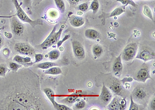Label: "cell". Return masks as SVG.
Here are the masks:
<instances>
[{
    "label": "cell",
    "mask_w": 155,
    "mask_h": 110,
    "mask_svg": "<svg viewBox=\"0 0 155 110\" xmlns=\"http://www.w3.org/2000/svg\"><path fill=\"white\" fill-rule=\"evenodd\" d=\"M85 37L88 40H96L100 37V34L97 30L93 28H88L85 30Z\"/></svg>",
    "instance_id": "obj_17"
},
{
    "label": "cell",
    "mask_w": 155,
    "mask_h": 110,
    "mask_svg": "<svg viewBox=\"0 0 155 110\" xmlns=\"http://www.w3.org/2000/svg\"><path fill=\"white\" fill-rule=\"evenodd\" d=\"M61 56V52L59 50H52L46 54V57L49 58L51 61H55L58 60Z\"/></svg>",
    "instance_id": "obj_21"
},
{
    "label": "cell",
    "mask_w": 155,
    "mask_h": 110,
    "mask_svg": "<svg viewBox=\"0 0 155 110\" xmlns=\"http://www.w3.org/2000/svg\"><path fill=\"white\" fill-rule=\"evenodd\" d=\"M137 52V43H130L124 47L122 53H120L122 60H124V61H131L135 58Z\"/></svg>",
    "instance_id": "obj_3"
},
{
    "label": "cell",
    "mask_w": 155,
    "mask_h": 110,
    "mask_svg": "<svg viewBox=\"0 0 155 110\" xmlns=\"http://www.w3.org/2000/svg\"><path fill=\"white\" fill-rule=\"evenodd\" d=\"M3 43H4L3 37H2V36L0 34V50H1V48H2V45H3Z\"/></svg>",
    "instance_id": "obj_42"
},
{
    "label": "cell",
    "mask_w": 155,
    "mask_h": 110,
    "mask_svg": "<svg viewBox=\"0 0 155 110\" xmlns=\"http://www.w3.org/2000/svg\"><path fill=\"white\" fill-rule=\"evenodd\" d=\"M109 90L112 91L116 95L121 96L122 92H123V87L120 81L113 80L111 83L109 84Z\"/></svg>",
    "instance_id": "obj_15"
},
{
    "label": "cell",
    "mask_w": 155,
    "mask_h": 110,
    "mask_svg": "<svg viewBox=\"0 0 155 110\" xmlns=\"http://www.w3.org/2000/svg\"><path fill=\"white\" fill-rule=\"evenodd\" d=\"M127 103L125 99L121 98V101H120V110H124L127 108Z\"/></svg>",
    "instance_id": "obj_36"
},
{
    "label": "cell",
    "mask_w": 155,
    "mask_h": 110,
    "mask_svg": "<svg viewBox=\"0 0 155 110\" xmlns=\"http://www.w3.org/2000/svg\"><path fill=\"white\" fill-rule=\"evenodd\" d=\"M68 21L71 26L74 28H80L85 23V19L82 16H76V15H69Z\"/></svg>",
    "instance_id": "obj_11"
},
{
    "label": "cell",
    "mask_w": 155,
    "mask_h": 110,
    "mask_svg": "<svg viewBox=\"0 0 155 110\" xmlns=\"http://www.w3.org/2000/svg\"><path fill=\"white\" fill-rule=\"evenodd\" d=\"M12 1L14 4L15 9H16V15H15V16H16L20 21L23 22V23H29L33 27H36V26L43 25V21L40 19L35 20H32L31 18L28 16V14L25 12L23 8L22 7V4L19 3L18 0H12Z\"/></svg>",
    "instance_id": "obj_1"
},
{
    "label": "cell",
    "mask_w": 155,
    "mask_h": 110,
    "mask_svg": "<svg viewBox=\"0 0 155 110\" xmlns=\"http://www.w3.org/2000/svg\"><path fill=\"white\" fill-rule=\"evenodd\" d=\"M135 58L143 60L144 62H147L149 60H154V51L151 50L150 49H148V48H144V49H142L139 53L137 52Z\"/></svg>",
    "instance_id": "obj_9"
},
{
    "label": "cell",
    "mask_w": 155,
    "mask_h": 110,
    "mask_svg": "<svg viewBox=\"0 0 155 110\" xmlns=\"http://www.w3.org/2000/svg\"><path fill=\"white\" fill-rule=\"evenodd\" d=\"M99 7H100V4H99V0H92L89 7H88V9H90L94 14H95L96 13H98Z\"/></svg>",
    "instance_id": "obj_25"
},
{
    "label": "cell",
    "mask_w": 155,
    "mask_h": 110,
    "mask_svg": "<svg viewBox=\"0 0 155 110\" xmlns=\"http://www.w3.org/2000/svg\"><path fill=\"white\" fill-rule=\"evenodd\" d=\"M85 106H86V102L83 99H80L78 101H77L76 102H74V105L73 106L72 109L75 110H80L85 108Z\"/></svg>",
    "instance_id": "obj_26"
},
{
    "label": "cell",
    "mask_w": 155,
    "mask_h": 110,
    "mask_svg": "<svg viewBox=\"0 0 155 110\" xmlns=\"http://www.w3.org/2000/svg\"><path fill=\"white\" fill-rule=\"evenodd\" d=\"M14 49L18 53L23 56H32L35 54L34 48L28 44L24 42H18L14 46Z\"/></svg>",
    "instance_id": "obj_5"
},
{
    "label": "cell",
    "mask_w": 155,
    "mask_h": 110,
    "mask_svg": "<svg viewBox=\"0 0 155 110\" xmlns=\"http://www.w3.org/2000/svg\"><path fill=\"white\" fill-rule=\"evenodd\" d=\"M125 13V6H120V7H117L115 9H113L111 13H109V15L108 16L109 18L111 17H116V16H119L120 15H122L123 13Z\"/></svg>",
    "instance_id": "obj_22"
},
{
    "label": "cell",
    "mask_w": 155,
    "mask_h": 110,
    "mask_svg": "<svg viewBox=\"0 0 155 110\" xmlns=\"http://www.w3.org/2000/svg\"><path fill=\"white\" fill-rule=\"evenodd\" d=\"M55 5H56L58 10L61 13H64L66 10V4L64 0H54Z\"/></svg>",
    "instance_id": "obj_23"
},
{
    "label": "cell",
    "mask_w": 155,
    "mask_h": 110,
    "mask_svg": "<svg viewBox=\"0 0 155 110\" xmlns=\"http://www.w3.org/2000/svg\"><path fill=\"white\" fill-rule=\"evenodd\" d=\"M132 98L135 102H142L147 96V94L144 89L141 87H136L132 92Z\"/></svg>",
    "instance_id": "obj_12"
},
{
    "label": "cell",
    "mask_w": 155,
    "mask_h": 110,
    "mask_svg": "<svg viewBox=\"0 0 155 110\" xmlns=\"http://www.w3.org/2000/svg\"><path fill=\"white\" fill-rule=\"evenodd\" d=\"M57 27L58 25H55L54 27L53 30H51V32L50 33L49 35L47 37V38L41 43V44L40 45L41 48H42L43 50H46L48 48L51 47V46H53L54 44H56L58 42V40L61 38V34L64 31V27L65 26L62 24L61 26V27L59 28V30L57 31Z\"/></svg>",
    "instance_id": "obj_2"
},
{
    "label": "cell",
    "mask_w": 155,
    "mask_h": 110,
    "mask_svg": "<svg viewBox=\"0 0 155 110\" xmlns=\"http://www.w3.org/2000/svg\"><path fill=\"white\" fill-rule=\"evenodd\" d=\"M48 16H49L51 19H56L59 16V11L55 10L54 9H51L49 11H48Z\"/></svg>",
    "instance_id": "obj_32"
},
{
    "label": "cell",
    "mask_w": 155,
    "mask_h": 110,
    "mask_svg": "<svg viewBox=\"0 0 155 110\" xmlns=\"http://www.w3.org/2000/svg\"><path fill=\"white\" fill-rule=\"evenodd\" d=\"M44 73L46 75H59L62 74V70L60 67H58V66H53V67H51L50 68L47 70H44Z\"/></svg>",
    "instance_id": "obj_19"
},
{
    "label": "cell",
    "mask_w": 155,
    "mask_h": 110,
    "mask_svg": "<svg viewBox=\"0 0 155 110\" xmlns=\"http://www.w3.org/2000/svg\"><path fill=\"white\" fill-rule=\"evenodd\" d=\"M8 67L5 64H0V77H5L8 72Z\"/></svg>",
    "instance_id": "obj_33"
},
{
    "label": "cell",
    "mask_w": 155,
    "mask_h": 110,
    "mask_svg": "<svg viewBox=\"0 0 155 110\" xmlns=\"http://www.w3.org/2000/svg\"><path fill=\"white\" fill-rule=\"evenodd\" d=\"M121 55H119L118 57L115 59L114 62L113 64V71L114 73V75L116 77H120L123 72V69H124V65H123V61H122Z\"/></svg>",
    "instance_id": "obj_13"
},
{
    "label": "cell",
    "mask_w": 155,
    "mask_h": 110,
    "mask_svg": "<svg viewBox=\"0 0 155 110\" xmlns=\"http://www.w3.org/2000/svg\"><path fill=\"white\" fill-rule=\"evenodd\" d=\"M118 2H120L124 6L127 5H132L134 7H137V4L134 2V0H116Z\"/></svg>",
    "instance_id": "obj_29"
},
{
    "label": "cell",
    "mask_w": 155,
    "mask_h": 110,
    "mask_svg": "<svg viewBox=\"0 0 155 110\" xmlns=\"http://www.w3.org/2000/svg\"><path fill=\"white\" fill-rule=\"evenodd\" d=\"M143 16L147 17L149 20H152L153 22H154V16H153V11H152L151 8L147 5H144L143 6Z\"/></svg>",
    "instance_id": "obj_20"
},
{
    "label": "cell",
    "mask_w": 155,
    "mask_h": 110,
    "mask_svg": "<svg viewBox=\"0 0 155 110\" xmlns=\"http://www.w3.org/2000/svg\"><path fill=\"white\" fill-rule=\"evenodd\" d=\"M88 7H89V5H88V2H83V3L78 5L77 10L80 11L81 13H85V12L88 10Z\"/></svg>",
    "instance_id": "obj_31"
},
{
    "label": "cell",
    "mask_w": 155,
    "mask_h": 110,
    "mask_svg": "<svg viewBox=\"0 0 155 110\" xmlns=\"http://www.w3.org/2000/svg\"><path fill=\"white\" fill-rule=\"evenodd\" d=\"M12 60L15 61V62L18 63V64H22L23 66H27V67H29V66L34 64V62H32V59L30 56L23 57V55L20 54L15 55L13 58H12Z\"/></svg>",
    "instance_id": "obj_14"
},
{
    "label": "cell",
    "mask_w": 155,
    "mask_h": 110,
    "mask_svg": "<svg viewBox=\"0 0 155 110\" xmlns=\"http://www.w3.org/2000/svg\"><path fill=\"white\" fill-rule=\"evenodd\" d=\"M92 52L95 58H99L102 55V53L104 52V50H103V47L101 45L95 44L92 47Z\"/></svg>",
    "instance_id": "obj_18"
},
{
    "label": "cell",
    "mask_w": 155,
    "mask_h": 110,
    "mask_svg": "<svg viewBox=\"0 0 155 110\" xmlns=\"http://www.w3.org/2000/svg\"><path fill=\"white\" fill-rule=\"evenodd\" d=\"M2 53L5 57H9V54H10V50H9V48L5 47L3 49V51H2Z\"/></svg>",
    "instance_id": "obj_38"
},
{
    "label": "cell",
    "mask_w": 155,
    "mask_h": 110,
    "mask_svg": "<svg viewBox=\"0 0 155 110\" xmlns=\"http://www.w3.org/2000/svg\"><path fill=\"white\" fill-rule=\"evenodd\" d=\"M154 96H153V99H152L151 100H150V105H149V106H150V109H153L154 110L155 109V105H154Z\"/></svg>",
    "instance_id": "obj_39"
},
{
    "label": "cell",
    "mask_w": 155,
    "mask_h": 110,
    "mask_svg": "<svg viewBox=\"0 0 155 110\" xmlns=\"http://www.w3.org/2000/svg\"><path fill=\"white\" fill-rule=\"evenodd\" d=\"M151 76L150 75V68L149 66L146 64V62L141 66V68H140L139 71L137 73L136 75V80L140 82H146L148 79H151Z\"/></svg>",
    "instance_id": "obj_6"
},
{
    "label": "cell",
    "mask_w": 155,
    "mask_h": 110,
    "mask_svg": "<svg viewBox=\"0 0 155 110\" xmlns=\"http://www.w3.org/2000/svg\"><path fill=\"white\" fill-rule=\"evenodd\" d=\"M71 47L74 56L78 60H82L85 57V49L81 42L78 40H73L71 42Z\"/></svg>",
    "instance_id": "obj_8"
},
{
    "label": "cell",
    "mask_w": 155,
    "mask_h": 110,
    "mask_svg": "<svg viewBox=\"0 0 155 110\" xmlns=\"http://www.w3.org/2000/svg\"><path fill=\"white\" fill-rule=\"evenodd\" d=\"M56 63H54L52 61H45V62L40 63L39 62L37 65V68H40L41 70H47L48 68H50L51 67H53V66H56Z\"/></svg>",
    "instance_id": "obj_24"
},
{
    "label": "cell",
    "mask_w": 155,
    "mask_h": 110,
    "mask_svg": "<svg viewBox=\"0 0 155 110\" xmlns=\"http://www.w3.org/2000/svg\"><path fill=\"white\" fill-rule=\"evenodd\" d=\"M112 99H113V93H112L111 91L109 90V89L106 87V85L103 84L100 93L101 102L106 105H107L109 103V102L112 100Z\"/></svg>",
    "instance_id": "obj_10"
},
{
    "label": "cell",
    "mask_w": 155,
    "mask_h": 110,
    "mask_svg": "<svg viewBox=\"0 0 155 110\" xmlns=\"http://www.w3.org/2000/svg\"><path fill=\"white\" fill-rule=\"evenodd\" d=\"M22 67H23L22 64H18V63L15 62V61H12V62L9 63V68H10L11 71H13V72H18V71H19Z\"/></svg>",
    "instance_id": "obj_30"
},
{
    "label": "cell",
    "mask_w": 155,
    "mask_h": 110,
    "mask_svg": "<svg viewBox=\"0 0 155 110\" xmlns=\"http://www.w3.org/2000/svg\"><path fill=\"white\" fill-rule=\"evenodd\" d=\"M141 105H138L137 103L130 96V107H129V110H140V109H143V108H141Z\"/></svg>",
    "instance_id": "obj_28"
},
{
    "label": "cell",
    "mask_w": 155,
    "mask_h": 110,
    "mask_svg": "<svg viewBox=\"0 0 155 110\" xmlns=\"http://www.w3.org/2000/svg\"><path fill=\"white\" fill-rule=\"evenodd\" d=\"M44 92V94L47 96L48 99L49 100L50 102L53 105V108L56 110H71V108H70L69 106L66 105H64V104H61V103L57 102L56 100H55V94L54 92L51 88H45V89L43 90Z\"/></svg>",
    "instance_id": "obj_4"
},
{
    "label": "cell",
    "mask_w": 155,
    "mask_h": 110,
    "mask_svg": "<svg viewBox=\"0 0 155 110\" xmlns=\"http://www.w3.org/2000/svg\"><path fill=\"white\" fill-rule=\"evenodd\" d=\"M44 56L42 54V53H36L34 54V58H35V60H34V64H37V63H39L41 62V61H42L43 59H44Z\"/></svg>",
    "instance_id": "obj_35"
},
{
    "label": "cell",
    "mask_w": 155,
    "mask_h": 110,
    "mask_svg": "<svg viewBox=\"0 0 155 110\" xmlns=\"http://www.w3.org/2000/svg\"><path fill=\"white\" fill-rule=\"evenodd\" d=\"M133 81L132 78H125L121 81L122 83H125V82H131Z\"/></svg>",
    "instance_id": "obj_41"
},
{
    "label": "cell",
    "mask_w": 155,
    "mask_h": 110,
    "mask_svg": "<svg viewBox=\"0 0 155 110\" xmlns=\"http://www.w3.org/2000/svg\"><path fill=\"white\" fill-rule=\"evenodd\" d=\"M70 37H71L70 34H67V35L64 36V37L63 39H61V40L59 39V40H58V42L56 43V44H57V47H58V48L60 47H61L62 45H63L64 43L65 42L66 40H68Z\"/></svg>",
    "instance_id": "obj_34"
},
{
    "label": "cell",
    "mask_w": 155,
    "mask_h": 110,
    "mask_svg": "<svg viewBox=\"0 0 155 110\" xmlns=\"http://www.w3.org/2000/svg\"><path fill=\"white\" fill-rule=\"evenodd\" d=\"M78 100H80V98L78 95H70L66 97L64 99V102L68 104V105H71V104H74V102L78 101Z\"/></svg>",
    "instance_id": "obj_27"
},
{
    "label": "cell",
    "mask_w": 155,
    "mask_h": 110,
    "mask_svg": "<svg viewBox=\"0 0 155 110\" xmlns=\"http://www.w3.org/2000/svg\"><path fill=\"white\" fill-rule=\"evenodd\" d=\"M10 27L12 32L13 34L16 36H21L23 34L25 30L24 25L23 24V22L18 19L16 16H13L10 20Z\"/></svg>",
    "instance_id": "obj_7"
},
{
    "label": "cell",
    "mask_w": 155,
    "mask_h": 110,
    "mask_svg": "<svg viewBox=\"0 0 155 110\" xmlns=\"http://www.w3.org/2000/svg\"><path fill=\"white\" fill-rule=\"evenodd\" d=\"M120 101H121V98L119 95L113 97L111 101L107 105L106 108L109 110H120Z\"/></svg>",
    "instance_id": "obj_16"
},
{
    "label": "cell",
    "mask_w": 155,
    "mask_h": 110,
    "mask_svg": "<svg viewBox=\"0 0 155 110\" xmlns=\"http://www.w3.org/2000/svg\"><path fill=\"white\" fill-rule=\"evenodd\" d=\"M31 4H32V0H23V5L24 7L26 8H30L31 6Z\"/></svg>",
    "instance_id": "obj_37"
},
{
    "label": "cell",
    "mask_w": 155,
    "mask_h": 110,
    "mask_svg": "<svg viewBox=\"0 0 155 110\" xmlns=\"http://www.w3.org/2000/svg\"><path fill=\"white\" fill-rule=\"evenodd\" d=\"M4 35L7 39H12V34L9 32H5L4 33Z\"/></svg>",
    "instance_id": "obj_40"
}]
</instances>
